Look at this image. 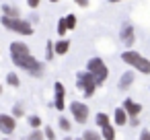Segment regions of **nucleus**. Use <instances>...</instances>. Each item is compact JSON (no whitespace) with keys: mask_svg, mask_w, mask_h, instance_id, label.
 <instances>
[{"mask_svg":"<svg viewBox=\"0 0 150 140\" xmlns=\"http://www.w3.org/2000/svg\"><path fill=\"white\" fill-rule=\"evenodd\" d=\"M11 58H13V64L15 66L23 68L31 76H43V72H45V64L39 62V60H35L31 54L29 56H11Z\"/></svg>","mask_w":150,"mask_h":140,"instance_id":"1","label":"nucleus"},{"mask_svg":"<svg viewBox=\"0 0 150 140\" xmlns=\"http://www.w3.org/2000/svg\"><path fill=\"white\" fill-rule=\"evenodd\" d=\"M86 72L93 76V80H95V85L99 87V85H103L105 80H107V76H109V68L105 66V62L101 60V58H91L88 62H86Z\"/></svg>","mask_w":150,"mask_h":140,"instance_id":"2","label":"nucleus"},{"mask_svg":"<svg viewBox=\"0 0 150 140\" xmlns=\"http://www.w3.org/2000/svg\"><path fill=\"white\" fill-rule=\"evenodd\" d=\"M121 60L125 64H129L132 68H136L140 74H150V60H146L140 52H134V50H127L121 54Z\"/></svg>","mask_w":150,"mask_h":140,"instance_id":"3","label":"nucleus"},{"mask_svg":"<svg viewBox=\"0 0 150 140\" xmlns=\"http://www.w3.org/2000/svg\"><path fill=\"white\" fill-rule=\"evenodd\" d=\"M0 23H2L4 29H11V31H15L19 35H33V27L25 19H8V17H2Z\"/></svg>","mask_w":150,"mask_h":140,"instance_id":"4","label":"nucleus"},{"mask_svg":"<svg viewBox=\"0 0 150 140\" xmlns=\"http://www.w3.org/2000/svg\"><path fill=\"white\" fill-rule=\"evenodd\" d=\"M76 82H78V89H82V93H84L86 97H93V95H95V91H97V85H95L93 76H91L86 70L76 74Z\"/></svg>","mask_w":150,"mask_h":140,"instance_id":"5","label":"nucleus"},{"mask_svg":"<svg viewBox=\"0 0 150 140\" xmlns=\"http://www.w3.org/2000/svg\"><path fill=\"white\" fill-rule=\"evenodd\" d=\"M70 111H72L76 124H84V122L88 119V105H84V103H80V101H72V103H70Z\"/></svg>","mask_w":150,"mask_h":140,"instance_id":"6","label":"nucleus"},{"mask_svg":"<svg viewBox=\"0 0 150 140\" xmlns=\"http://www.w3.org/2000/svg\"><path fill=\"white\" fill-rule=\"evenodd\" d=\"M119 39H121L127 48L134 45V41H136V31H134V25H132V23H123V25H121V29H119Z\"/></svg>","mask_w":150,"mask_h":140,"instance_id":"7","label":"nucleus"},{"mask_svg":"<svg viewBox=\"0 0 150 140\" xmlns=\"http://www.w3.org/2000/svg\"><path fill=\"white\" fill-rule=\"evenodd\" d=\"M17 128V119L8 113H0V132H4V134H13Z\"/></svg>","mask_w":150,"mask_h":140,"instance_id":"8","label":"nucleus"},{"mask_svg":"<svg viewBox=\"0 0 150 140\" xmlns=\"http://www.w3.org/2000/svg\"><path fill=\"white\" fill-rule=\"evenodd\" d=\"M121 109L125 111V115H129V117H138V115H140V111H142V105H140V103H136L134 99H125Z\"/></svg>","mask_w":150,"mask_h":140,"instance_id":"9","label":"nucleus"},{"mask_svg":"<svg viewBox=\"0 0 150 140\" xmlns=\"http://www.w3.org/2000/svg\"><path fill=\"white\" fill-rule=\"evenodd\" d=\"M54 95H56L54 105H56L58 111H62V109L66 107V105H64V85H62V82H56V85H54Z\"/></svg>","mask_w":150,"mask_h":140,"instance_id":"10","label":"nucleus"},{"mask_svg":"<svg viewBox=\"0 0 150 140\" xmlns=\"http://www.w3.org/2000/svg\"><path fill=\"white\" fill-rule=\"evenodd\" d=\"M29 54H31V50H29L27 43H23V41H13L11 43V56H29Z\"/></svg>","mask_w":150,"mask_h":140,"instance_id":"11","label":"nucleus"},{"mask_svg":"<svg viewBox=\"0 0 150 140\" xmlns=\"http://www.w3.org/2000/svg\"><path fill=\"white\" fill-rule=\"evenodd\" d=\"M2 9V17H8V19H21V11L13 4H4V6H0Z\"/></svg>","mask_w":150,"mask_h":140,"instance_id":"12","label":"nucleus"},{"mask_svg":"<svg viewBox=\"0 0 150 140\" xmlns=\"http://www.w3.org/2000/svg\"><path fill=\"white\" fill-rule=\"evenodd\" d=\"M134 82V72H123L121 76H119V82H117V87L121 89V91H125L129 85Z\"/></svg>","mask_w":150,"mask_h":140,"instance_id":"13","label":"nucleus"},{"mask_svg":"<svg viewBox=\"0 0 150 140\" xmlns=\"http://www.w3.org/2000/svg\"><path fill=\"white\" fill-rule=\"evenodd\" d=\"M56 52L54 54H58V56H64L68 50H70V41L68 39H60V41H56V48H54Z\"/></svg>","mask_w":150,"mask_h":140,"instance_id":"14","label":"nucleus"},{"mask_svg":"<svg viewBox=\"0 0 150 140\" xmlns=\"http://www.w3.org/2000/svg\"><path fill=\"white\" fill-rule=\"evenodd\" d=\"M115 140V130H113V126L111 124H107V126H103L101 128V140Z\"/></svg>","mask_w":150,"mask_h":140,"instance_id":"15","label":"nucleus"},{"mask_svg":"<svg viewBox=\"0 0 150 140\" xmlns=\"http://www.w3.org/2000/svg\"><path fill=\"white\" fill-rule=\"evenodd\" d=\"M113 117H115V124H117V126H123V124H127V115H125V111H123L121 107H117V109H115Z\"/></svg>","mask_w":150,"mask_h":140,"instance_id":"16","label":"nucleus"},{"mask_svg":"<svg viewBox=\"0 0 150 140\" xmlns=\"http://www.w3.org/2000/svg\"><path fill=\"white\" fill-rule=\"evenodd\" d=\"M95 119H97V126H99V128H103V126L111 124V122H109V115H107V113H103V111H99V113L95 115Z\"/></svg>","mask_w":150,"mask_h":140,"instance_id":"17","label":"nucleus"},{"mask_svg":"<svg viewBox=\"0 0 150 140\" xmlns=\"http://www.w3.org/2000/svg\"><path fill=\"white\" fill-rule=\"evenodd\" d=\"M82 140H101V134L95 132V130H86V132L82 134Z\"/></svg>","mask_w":150,"mask_h":140,"instance_id":"18","label":"nucleus"},{"mask_svg":"<svg viewBox=\"0 0 150 140\" xmlns=\"http://www.w3.org/2000/svg\"><path fill=\"white\" fill-rule=\"evenodd\" d=\"M6 82H8L11 87H19V85H21V80H19V76H17L15 72H8V74H6Z\"/></svg>","mask_w":150,"mask_h":140,"instance_id":"19","label":"nucleus"},{"mask_svg":"<svg viewBox=\"0 0 150 140\" xmlns=\"http://www.w3.org/2000/svg\"><path fill=\"white\" fill-rule=\"evenodd\" d=\"M29 126H31L33 130H39V126H41V117H39V115H29Z\"/></svg>","mask_w":150,"mask_h":140,"instance_id":"20","label":"nucleus"},{"mask_svg":"<svg viewBox=\"0 0 150 140\" xmlns=\"http://www.w3.org/2000/svg\"><path fill=\"white\" fill-rule=\"evenodd\" d=\"M64 21H66V29H74V27H76V17H74V15L64 17Z\"/></svg>","mask_w":150,"mask_h":140,"instance_id":"21","label":"nucleus"},{"mask_svg":"<svg viewBox=\"0 0 150 140\" xmlns=\"http://www.w3.org/2000/svg\"><path fill=\"white\" fill-rule=\"evenodd\" d=\"M66 31H68V29H66V21H64V19H60V21H58V35H60V37H64V35H66Z\"/></svg>","mask_w":150,"mask_h":140,"instance_id":"22","label":"nucleus"},{"mask_svg":"<svg viewBox=\"0 0 150 140\" xmlns=\"http://www.w3.org/2000/svg\"><path fill=\"white\" fill-rule=\"evenodd\" d=\"M43 138H45V140H56V132H54V128L47 126V128L43 130Z\"/></svg>","mask_w":150,"mask_h":140,"instance_id":"23","label":"nucleus"},{"mask_svg":"<svg viewBox=\"0 0 150 140\" xmlns=\"http://www.w3.org/2000/svg\"><path fill=\"white\" fill-rule=\"evenodd\" d=\"M27 140H45V138H43V132H41V130H33Z\"/></svg>","mask_w":150,"mask_h":140,"instance_id":"24","label":"nucleus"},{"mask_svg":"<svg viewBox=\"0 0 150 140\" xmlns=\"http://www.w3.org/2000/svg\"><path fill=\"white\" fill-rule=\"evenodd\" d=\"M58 122H60V128H62L64 132H68V130L72 128V124H70V119H66V117H60Z\"/></svg>","mask_w":150,"mask_h":140,"instance_id":"25","label":"nucleus"},{"mask_svg":"<svg viewBox=\"0 0 150 140\" xmlns=\"http://www.w3.org/2000/svg\"><path fill=\"white\" fill-rule=\"evenodd\" d=\"M54 56H56V54H54V43L47 41V56H45V58H47V60H54Z\"/></svg>","mask_w":150,"mask_h":140,"instance_id":"26","label":"nucleus"},{"mask_svg":"<svg viewBox=\"0 0 150 140\" xmlns=\"http://www.w3.org/2000/svg\"><path fill=\"white\" fill-rule=\"evenodd\" d=\"M23 113H25V111H23V107H21V105H15V109H13V117L17 119V117H21Z\"/></svg>","mask_w":150,"mask_h":140,"instance_id":"27","label":"nucleus"},{"mask_svg":"<svg viewBox=\"0 0 150 140\" xmlns=\"http://www.w3.org/2000/svg\"><path fill=\"white\" fill-rule=\"evenodd\" d=\"M39 4H41V0H27V6L29 9H37Z\"/></svg>","mask_w":150,"mask_h":140,"instance_id":"28","label":"nucleus"},{"mask_svg":"<svg viewBox=\"0 0 150 140\" xmlns=\"http://www.w3.org/2000/svg\"><path fill=\"white\" fill-rule=\"evenodd\" d=\"M140 140H150V130H142L140 132Z\"/></svg>","mask_w":150,"mask_h":140,"instance_id":"29","label":"nucleus"},{"mask_svg":"<svg viewBox=\"0 0 150 140\" xmlns=\"http://www.w3.org/2000/svg\"><path fill=\"white\" fill-rule=\"evenodd\" d=\"M74 2H76L78 6H82V9H86V6H88V0H74Z\"/></svg>","mask_w":150,"mask_h":140,"instance_id":"30","label":"nucleus"},{"mask_svg":"<svg viewBox=\"0 0 150 140\" xmlns=\"http://www.w3.org/2000/svg\"><path fill=\"white\" fill-rule=\"evenodd\" d=\"M50 2H60V0H50Z\"/></svg>","mask_w":150,"mask_h":140,"instance_id":"31","label":"nucleus"},{"mask_svg":"<svg viewBox=\"0 0 150 140\" xmlns=\"http://www.w3.org/2000/svg\"><path fill=\"white\" fill-rule=\"evenodd\" d=\"M109 2H119V0H109Z\"/></svg>","mask_w":150,"mask_h":140,"instance_id":"32","label":"nucleus"},{"mask_svg":"<svg viewBox=\"0 0 150 140\" xmlns=\"http://www.w3.org/2000/svg\"><path fill=\"white\" fill-rule=\"evenodd\" d=\"M0 93H2V85H0Z\"/></svg>","mask_w":150,"mask_h":140,"instance_id":"33","label":"nucleus"},{"mask_svg":"<svg viewBox=\"0 0 150 140\" xmlns=\"http://www.w3.org/2000/svg\"><path fill=\"white\" fill-rule=\"evenodd\" d=\"M76 140H82V138H76Z\"/></svg>","mask_w":150,"mask_h":140,"instance_id":"34","label":"nucleus"},{"mask_svg":"<svg viewBox=\"0 0 150 140\" xmlns=\"http://www.w3.org/2000/svg\"><path fill=\"white\" fill-rule=\"evenodd\" d=\"M4 140H11V138H4Z\"/></svg>","mask_w":150,"mask_h":140,"instance_id":"35","label":"nucleus"}]
</instances>
